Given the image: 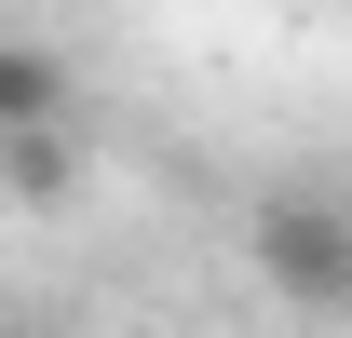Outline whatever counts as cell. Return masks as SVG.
<instances>
[{"mask_svg": "<svg viewBox=\"0 0 352 338\" xmlns=\"http://www.w3.org/2000/svg\"><path fill=\"white\" fill-rule=\"evenodd\" d=\"M54 95H68V68H54V54H14V41H0V135L54 122Z\"/></svg>", "mask_w": 352, "mask_h": 338, "instance_id": "7a4b0ae2", "label": "cell"}, {"mask_svg": "<svg viewBox=\"0 0 352 338\" xmlns=\"http://www.w3.org/2000/svg\"><path fill=\"white\" fill-rule=\"evenodd\" d=\"M14 190H28V203H68V149H54V122L14 135Z\"/></svg>", "mask_w": 352, "mask_h": 338, "instance_id": "3957f363", "label": "cell"}, {"mask_svg": "<svg viewBox=\"0 0 352 338\" xmlns=\"http://www.w3.org/2000/svg\"><path fill=\"white\" fill-rule=\"evenodd\" d=\"M258 271H271L285 311L339 325V311H352V203H339V190H271V203H258Z\"/></svg>", "mask_w": 352, "mask_h": 338, "instance_id": "6da1fadb", "label": "cell"}]
</instances>
